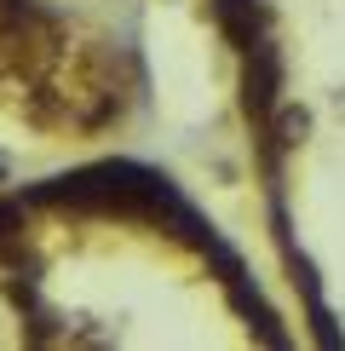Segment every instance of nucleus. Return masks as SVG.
<instances>
[{"instance_id":"1","label":"nucleus","mask_w":345,"mask_h":351,"mask_svg":"<svg viewBox=\"0 0 345 351\" xmlns=\"http://www.w3.org/2000/svg\"><path fill=\"white\" fill-rule=\"evenodd\" d=\"M277 86H282V58L270 40H253L248 47V81H242V98H248L253 115H270L277 110Z\"/></svg>"},{"instance_id":"2","label":"nucleus","mask_w":345,"mask_h":351,"mask_svg":"<svg viewBox=\"0 0 345 351\" xmlns=\"http://www.w3.org/2000/svg\"><path fill=\"white\" fill-rule=\"evenodd\" d=\"M213 18H219V29L242 52H248L253 40H265L259 35V29H265V6H259V0H213Z\"/></svg>"},{"instance_id":"3","label":"nucleus","mask_w":345,"mask_h":351,"mask_svg":"<svg viewBox=\"0 0 345 351\" xmlns=\"http://www.w3.org/2000/svg\"><path fill=\"white\" fill-rule=\"evenodd\" d=\"M23 242V196H0V254Z\"/></svg>"},{"instance_id":"4","label":"nucleus","mask_w":345,"mask_h":351,"mask_svg":"<svg viewBox=\"0 0 345 351\" xmlns=\"http://www.w3.org/2000/svg\"><path fill=\"white\" fill-rule=\"evenodd\" d=\"M35 18H40L35 0H0V35H23Z\"/></svg>"},{"instance_id":"5","label":"nucleus","mask_w":345,"mask_h":351,"mask_svg":"<svg viewBox=\"0 0 345 351\" xmlns=\"http://www.w3.org/2000/svg\"><path fill=\"white\" fill-rule=\"evenodd\" d=\"M270 115H277V144H299L311 133V115L305 110H270Z\"/></svg>"}]
</instances>
